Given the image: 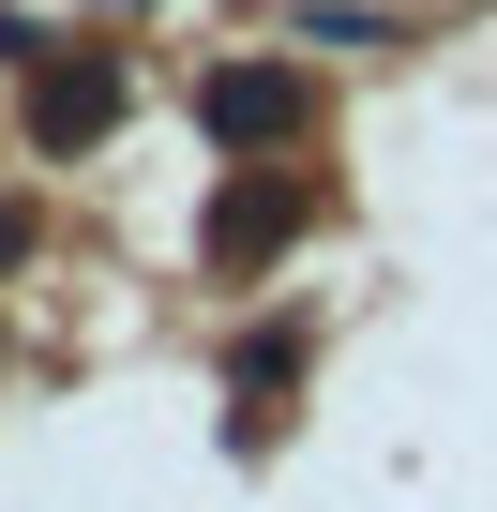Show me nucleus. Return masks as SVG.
<instances>
[{"label":"nucleus","mask_w":497,"mask_h":512,"mask_svg":"<svg viewBox=\"0 0 497 512\" xmlns=\"http://www.w3.org/2000/svg\"><path fill=\"white\" fill-rule=\"evenodd\" d=\"M196 121H211V151H287L302 136V76L287 61H211L196 76Z\"/></svg>","instance_id":"obj_1"},{"label":"nucleus","mask_w":497,"mask_h":512,"mask_svg":"<svg viewBox=\"0 0 497 512\" xmlns=\"http://www.w3.org/2000/svg\"><path fill=\"white\" fill-rule=\"evenodd\" d=\"M121 121V61L106 46H46L31 61V151H91Z\"/></svg>","instance_id":"obj_2"},{"label":"nucleus","mask_w":497,"mask_h":512,"mask_svg":"<svg viewBox=\"0 0 497 512\" xmlns=\"http://www.w3.org/2000/svg\"><path fill=\"white\" fill-rule=\"evenodd\" d=\"M287 226H302V196H287V181H226V196H211V272H257V256H287Z\"/></svg>","instance_id":"obj_3"},{"label":"nucleus","mask_w":497,"mask_h":512,"mask_svg":"<svg viewBox=\"0 0 497 512\" xmlns=\"http://www.w3.org/2000/svg\"><path fill=\"white\" fill-rule=\"evenodd\" d=\"M287 31H302V46H347V61H362V46H407V16H377V0H302Z\"/></svg>","instance_id":"obj_4"},{"label":"nucleus","mask_w":497,"mask_h":512,"mask_svg":"<svg viewBox=\"0 0 497 512\" xmlns=\"http://www.w3.org/2000/svg\"><path fill=\"white\" fill-rule=\"evenodd\" d=\"M287 377H302V317H272L257 347H241V392H287Z\"/></svg>","instance_id":"obj_5"},{"label":"nucleus","mask_w":497,"mask_h":512,"mask_svg":"<svg viewBox=\"0 0 497 512\" xmlns=\"http://www.w3.org/2000/svg\"><path fill=\"white\" fill-rule=\"evenodd\" d=\"M16 241H31V226H16V211H0V272H16Z\"/></svg>","instance_id":"obj_6"}]
</instances>
